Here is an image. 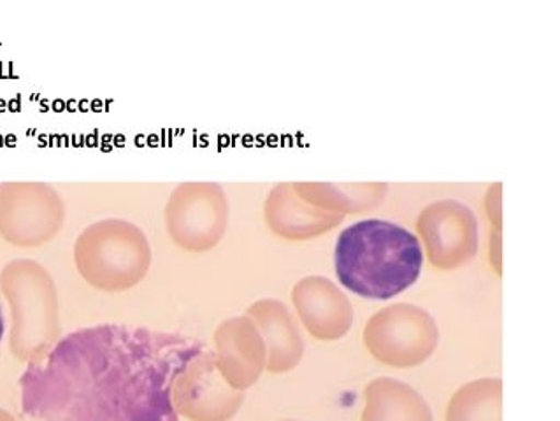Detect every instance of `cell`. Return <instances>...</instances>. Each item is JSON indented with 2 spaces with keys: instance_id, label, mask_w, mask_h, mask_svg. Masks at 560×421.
Wrapping results in <instances>:
<instances>
[{
  "instance_id": "obj_1",
  "label": "cell",
  "mask_w": 560,
  "mask_h": 421,
  "mask_svg": "<svg viewBox=\"0 0 560 421\" xmlns=\"http://www.w3.org/2000/svg\"><path fill=\"white\" fill-rule=\"evenodd\" d=\"M206 351L150 328H80L22 374V411L37 421H178L174 388Z\"/></svg>"
},
{
  "instance_id": "obj_2",
  "label": "cell",
  "mask_w": 560,
  "mask_h": 421,
  "mask_svg": "<svg viewBox=\"0 0 560 421\" xmlns=\"http://www.w3.org/2000/svg\"><path fill=\"white\" fill-rule=\"evenodd\" d=\"M334 266L345 289L364 299L388 301L422 274V244L396 223L362 220L339 234Z\"/></svg>"
},
{
  "instance_id": "obj_3",
  "label": "cell",
  "mask_w": 560,
  "mask_h": 421,
  "mask_svg": "<svg viewBox=\"0 0 560 421\" xmlns=\"http://www.w3.org/2000/svg\"><path fill=\"white\" fill-rule=\"evenodd\" d=\"M364 337L371 353L385 364L415 367L436 348L438 328L420 307L397 304L374 316Z\"/></svg>"
},
{
  "instance_id": "obj_4",
  "label": "cell",
  "mask_w": 560,
  "mask_h": 421,
  "mask_svg": "<svg viewBox=\"0 0 560 421\" xmlns=\"http://www.w3.org/2000/svg\"><path fill=\"white\" fill-rule=\"evenodd\" d=\"M418 232L425 241L431 262L440 269H457L475 257V217L471 209L454 200L429 206L418 218Z\"/></svg>"
},
{
  "instance_id": "obj_5",
  "label": "cell",
  "mask_w": 560,
  "mask_h": 421,
  "mask_svg": "<svg viewBox=\"0 0 560 421\" xmlns=\"http://www.w3.org/2000/svg\"><path fill=\"white\" fill-rule=\"evenodd\" d=\"M5 334V321H4V313H2V307H0V342L4 339Z\"/></svg>"
}]
</instances>
